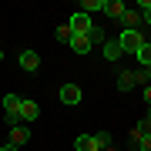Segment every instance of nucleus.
Here are the masks:
<instances>
[{"label":"nucleus","mask_w":151,"mask_h":151,"mask_svg":"<svg viewBox=\"0 0 151 151\" xmlns=\"http://www.w3.org/2000/svg\"><path fill=\"white\" fill-rule=\"evenodd\" d=\"M145 134H151V121H148V118H141V121L134 124V131H131V145L138 148V141L145 138Z\"/></svg>","instance_id":"9d476101"},{"label":"nucleus","mask_w":151,"mask_h":151,"mask_svg":"<svg viewBox=\"0 0 151 151\" xmlns=\"http://www.w3.org/2000/svg\"><path fill=\"white\" fill-rule=\"evenodd\" d=\"M138 148H141V151H151V134L141 138V141H138Z\"/></svg>","instance_id":"aec40b11"},{"label":"nucleus","mask_w":151,"mask_h":151,"mask_svg":"<svg viewBox=\"0 0 151 151\" xmlns=\"http://www.w3.org/2000/svg\"><path fill=\"white\" fill-rule=\"evenodd\" d=\"M7 145H14V148H27L30 145V124H17V128H10V141Z\"/></svg>","instance_id":"7ed1b4c3"},{"label":"nucleus","mask_w":151,"mask_h":151,"mask_svg":"<svg viewBox=\"0 0 151 151\" xmlns=\"http://www.w3.org/2000/svg\"><path fill=\"white\" fill-rule=\"evenodd\" d=\"M118 44H121L124 54H138V50L145 47V34H141V30H121Z\"/></svg>","instance_id":"f257e3e1"},{"label":"nucleus","mask_w":151,"mask_h":151,"mask_svg":"<svg viewBox=\"0 0 151 151\" xmlns=\"http://www.w3.org/2000/svg\"><path fill=\"white\" fill-rule=\"evenodd\" d=\"M138 24H141V14L138 10H124V17H121V27L124 30H138Z\"/></svg>","instance_id":"f8f14e48"},{"label":"nucleus","mask_w":151,"mask_h":151,"mask_svg":"<svg viewBox=\"0 0 151 151\" xmlns=\"http://www.w3.org/2000/svg\"><path fill=\"white\" fill-rule=\"evenodd\" d=\"M94 141H97V151H114V138H111V131H97Z\"/></svg>","instance_id":"ddd939ff"},{"label":"nucleus","mask_w":151,"mask_h":151,"mask_svg":"<svg viewBox=\"0 0 151 151\" xmlns=\"http://www.w3.org/2000/svg\"><path fill=\"white\" fill-rule=\"evenodd\" d=\"M54 40H60V44H70V40H74V34H70L67 24H60V27L54 30Z\"/></svg>","instance_id":"f3484780"},{"label":"nucleus","mask_w":151,"mask_h":151,"mask_svg":"<svg viewBox=\"0 0 151 151\" xmlns=\"http://www.w3.org/2000/svg\"><path fill=\"white\" fill-rule=\"evenodd\" d=\"M145 81H148V84H151V67H145Z\"/></svg>","instance_id":"5701e85b"},{"label":"nucleus","mask_w":151,"mask_h":151,"mask_svg":"<svg viewBox=\"0 0 151 151\" xmlns=\"http://www.w3.org/2000/svg\"><path fill=\"white\" fill-rule=\"evenodd\" d=\"M124 10H128V7H124L121 0H104V10H101V14L108 17V20H121Z\"/></svg>","instance_id":"6e6552de"},{"label":"nucleus","mask_w":151,"mask_h":151,"mask_svg":"<svg viewBox=\"0 0 151 151\" xmlns=\"http://www.w3.org/2000/svg\"><path fill=\"white\" fill-rule=\"evenodd\" d=\"M17 114H20V124H34V121L40 118V104L24 97V101H20V111H17Z\"/></svg>","instance_id":"20e7f679"},{"label":"nucleus","mask_w":151,"mask_h":151,"mask_svg":"<svg viewBox=\"0 0 151 151\" xmlns=\"http://www.w3.org/2000/svg\"><path fill=\"white\" fill-rule=\"evenodd\" d=\"M57 97H60V104H67V108H77V104H81V87L77 84H64Z\"/></svg>","instance_id":"39448f33"},{"label":"nucleus","mask_w":151,"mask_h":151,"mask_svg":"<svg viewBox=\"0 0 151 151\" xmlns=\"http://www.w3.org/2000/svg\"><path fill=\"white\" fill-rule=\"evenodd\" d=\"M24 151H30V148H24Z\"/></svg>","instance_id":"a878e982"},{"label":"nucleus","mask_w":151,"mask_h":151,"mask_svg":"<svg viewBox=\"0 0 151 151\" xmlns=\"http://www.w3.org/2000/svg\"><path fill=\"white\" fill-rule=\"evenodd\" d=\"M97 10H104V0H81V14H97Z\"/></svg>","instance_id":"dca6fc26"},{"label":"nucleus","mask_w":151,"mask_h":151,"mask_svg":"<svg viewBox=\"0 0 151 151\" xmlns=\"http://www.w3.org/2000/svg\"><path fill=\"white\" fill-rule=\"evenodd\" d=\"M67 27H70V34H74V37H87V30L94 27V20H91L87 14H81V10H77V14L67 20Z\"/></svg>","instance_id":"f03ea898"},{"label":"nucleus","mask_w":151,"mask_h":151,"mask_svg":"<svg viewBox=\"0 0 151 151\" xmlns=\"http://www.w3.org/2000/svg\"><path fill=\"white\" fill-rule=\"evenodd\" d=\"M138 84V70H121L118 74V91H134Z\"/></svg>","instance_id":"1a4fd4ad"},{"label":"nucleus","mask_w":151,"mask_h":151,"mask_svg":"<svg viewBox=\"0 0 151 151\" xmlns=\"http://www.w3.org/2000/svg\"><path fill=\"white\" fill-rule=\"evenodd\" d=\"M101 50H104V60H108V64H114V60H121V54H124V50H121V44H118V37H108Z\"/></svg>","instance_id":"0eeeda50"},{"label":"nucleus","mask_w":151,"mask_h":151,"mask_svg":"<svg viewBox=\"0 0 151 151\" xmlns=\"http://www.w3.org/2000/svg\"><path fill=\"white\" fill-rule=\"evenodd\" d=\"M134 60H138L141 67H151V44H145V47L138 50V54H134Z\"/></svg>","instance_id":"a211bd4d"},{"label":"nucleus","mask_w":151,"mask_h":151,"mask_svg":"<svg viewBox=\"0 0 151 151\" xmlns=\"http://www.w3.org/2000/svg\"><path fill=\"white\" fill-rule=\"evenodd\" d=\"M67 47L74 50V54H81V57H84V54H91V40H87V37H74Z\"/></svg>","instance_id":"4468645a"},{"label":"nucleus","mask_w":151,"mask_h":151,"mask_svg":"<svg viewBox=\"0 0 151 151\" xmlns=\"http://www.w3.org/2000/svg\"><path fill=\"white\" fill-rule=\"evenodd\" d=\"M148 121H151V108H148Z\"/></svg>","instance_id":"b1692460"},{"label":"nucleus","mask_w":151,"mask_h":151,"mask_svg":"<svg viewBox=\"0 0 151 151\" xmlns=\"http://www.w3.org/2000/svg\"><path fill=\"white\" fill-rule=\"evenodd\" d=\"M0 60H4V50H0Z\"/></svg>","instance_id":"393cba45"},{"label":"nucleus","mask_w":151,"mask_h":151,"mask_svg":"<svg viewBox=\"0 0 151 151\" xmlns=\"http://www.w3.org/2000/svg\"><path fill=\"white\" fill-rule=\"evenodd\" d=\"M74 151H97L94 134H77V138H74Z\"/></svg>","instance_id":"9b49d317"},{"label":"nucleus","mask_w":151,"mask_h":151,"mask_svg":"<svg viewBox=\"0 0 151 151\" xmlns=\"http://www.w3.org/2000/svg\"><path fill=\"white\" fill-rule=\"evenodd\" d=\"M138 14L145 24H151V0H138Z\"/></svg>","instance_id":"6ab92c4d"},{"label":"nucleus","mask_w":151,"mask_h":151,"mask_svg":"<svg viewBox=\"0 0 151 151\" xmlns=\"http://www.w3.org/2000/svg\"><path fill=\"white\" fill-rule=\"evenodd\" d=\"M17 64H20L27 74H34V70L40 67V54L37 50H20V57H17Z\"/></svg>","instance_id":"423d86ee"},{"label":"nucleus","mask_w":151,"mask_h":151,"mask_svg":"<svg viewBox=\"0 0 151 151\" xmlns=\"http://www.w3.org/2000/svg\"><path fill=\"white\" fill-rule=\"evenodd\" d=\"M0 151H20V148H14V145H4V148H0Z\"/></svg>","instance_id":"4be33fe9"},{"label":"nucleus","mask_w":151,"mask_h":151,"mask_svg":"<svg viewBox=\"0 0 151 151\" xmlns=\"http://www.w3.org/2000/svg\"><path fill=\"white\" fill-rule=\"evenodd\" d=\"M145 101H148V108H151V84H145Z\"/></svg>","instance_id":"412c9836"},{"label":"nucleus","mask_w":151,"mask_h":151,"mask_svg":"<svg viewBox=\"0 0 151 151\" xmlns=\"http://www.w3.org/2000/svg\"><path fill=\"white\" fill-rule=\"evenodd\" d=\"M87 40H91V47H94V44H101V47H104V40H108V34H104V27H97V24H94V27L87 30Z\"/></svg>","instance_id":"2eb2a0df"}]
</instances>
